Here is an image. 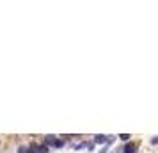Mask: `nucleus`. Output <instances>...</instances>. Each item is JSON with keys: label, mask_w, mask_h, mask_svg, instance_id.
Listing matches in <instances>:
<instances>
[{"label": "nucleus", "mask_w": 158, "mask_h": 153, "mask_svg": "<svg viewBox=\"0 0 158 153\" xmlns=\"http://www.w3.org/2000/svg\"><path fill=\"white\" fill-rule=\"evenodd\" d=\"M124 153H135V144L133 142H128L124 146Z\"/></svg>", "instance_id": "obj_1"}, {"label": "nucleus", "mask_w": 158, "mask_h": 153, "mask_svg": "<svg viewBox=\"0 0 158 153\" xmlns=\"http://www.w3.org/2000/svg\"><path fill=\"white\" fill-rule=\"evenodd\" d=\"M53 142H55L53 135H46V137H44V144H46V146H53Z\"/></svg>", "instance_id": "obj_2"}, {"label": "nucleus", "mask_w": 158, "mask_h": 153, "mask_svg": "<svg viewBox=\"0 0 158 153\" xmlns=\"http://www.w3.org/2000/svg\"><path fill=\"white\" fill-rule=\"evenodd\" d=\"M107 141H108V137H105V135H96L94 137V142H98V144H103Z\"/></svg>", "instance_id": "obj_3"}, {"label": "nucleus", "mask_w": 158, "mask_h": 153, "mask_svg": "<svg viewBox=\"0 0 158 153\" xmlns=\"http://www.w3.org/2000/svg\"><path fill=\"white\" fill-rule=\"evenodd\" d=\"M36 148H37L36 153H48V146L46 144H41V146H36Z\"/></svg>", "instance_id": "obj_4"}, {"label": "nucleus", "mask_w": 158, "mask_h": 153, "mask_svg": "<svg viewBox=\"0 0 158 153\" xmlns=\"http://www.w3.org/2000/svg\"><path fill=\"white\" fill-rule=\"evenodd\" d=\"M53 146H55V148H62V146H64V141H60V139H55Z\"/></svg>", "instance_id": "obj_5"}, {"label": "nucleus", "mask_w": 158, "mask_h": 153, "mask_svg": "<svg viewBox=\"0 0 158 153\" xmlns=\"http://www.w3.org/2000/svg\"><path fill=\"white\" fill-rule=\"evenodd\" d=\"M119 137H121V139H123V141H128V139H130V135H128V134H121V135H119Z\"/></svg>", "instance_id": "obj_6"}, {"label": "nucleus", "mask_w": 158, "mask_h": 153, "mask_svg": "<svg viewBox=\"0 0 158 153\" xmlns=\"http://www.w3.org/2000/svg\"><path fill=\"white\" fill-rule=\"evenodd\" d=\"M18 153H27V148H25V146H21V148L18 149Z\"/></svg>", "instance_id": "obj_7"}]
</instances>
